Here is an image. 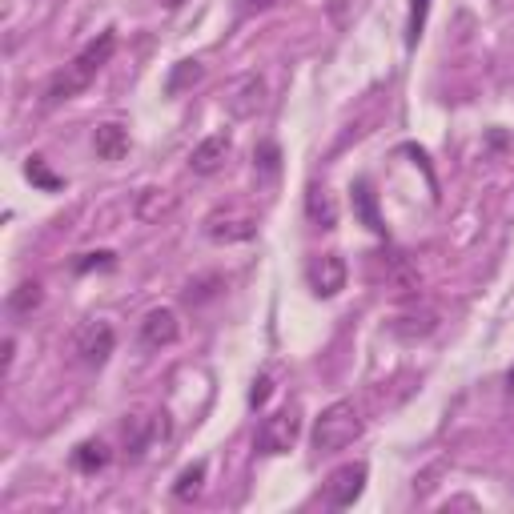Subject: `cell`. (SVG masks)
<instances>
[{
	"label": "cell",
	"instance_id": "cell-19",
	"mask_svg": "<svg viewBox=\"0 0 514 514\" xmlns=\"http://www.w3.org/2000/svg\"><path fill=\"white\" fill-rule=\"evenodd\" d=\"M426 13H430V0H410V21H406V45L410 49H418V41H422Z\"/></svg>",
	"mask_w": 514,
	"mask_h": 514
},
{
	"label": "cell",
	"instance_id": "cell-8",
	"mask_svg": "<svg viewBox=\"0 0 514 514\" xmlns=\"http://www.w3.org/2000/svg\"><path fill=\"white\" fill-rule=\"evenodd\" d=\"M181 338V322H177V314L173 310H149L145 318H141V346L145 350H165V346H173Z\"/></svg>",
	"mask_w": 514,
	"mask_h": 514
},
{
	"label": "cell",
	"instance_id": "cell-10",
	"mask_svg": "<svg viewBox=\"0 0 514 514\" xmlns=\"http://www.w3.org/2000/svg\"><path fill=\"white\" fill-rule=\"evenodd\" d=\"M229 133H209L197 149H193V157H189V169L197 173V177H209V173H217L221 165H225V157H229Z\"/></svg>",
	"mask_w": 514,
	"mask_h": 514
},
{
	"label": "cell",
	"instance_id": "cell-26",
	"mask_svg": "<svg viewBox=\"0 0 514 514\" xmlns=\"http://www.w3.org/2000/svg\"><path fill=\"white\" fill-rule=\"evenodd\" d=\"M278 0H237V9L245 13V17H253V13H266V9H274Z\"/></svg>",
	"mask_w": 514,
	"mask_h": 514
},
{
	"label": "cell",
	"instance_id": "cell-14",
	"mask_svg": "<svg viewBox=\"0 0 514 514\" xmlns=\"http://www.w3.org/2000/svg\"><path fill=\"white\" fill-rule=\"evenodd\" d=\"M73 466L81 470V474H97V470H105L109 466V446L105 442H81L77 450H73Z\"/></svg>",
	"mask_w": 514,
	"mask_h": 514
},
{
	"label": "cell",
	"instance_id": "cell-16",
	"mask_svg": "<svg viewBox=\"0 0 514 514\" xmlns=\"http://www.w3.org/2000/svg\"><path fill=\"white\" fill-rule=\"evenodd\" d=\"M201 482H205V462H193V466H185V470L177 474L173 494H177L181 502H193V498L201 494Z\"/></svg>",
	"mask_w": 514,
	"mask_h": 514
},
{
	"label": "cell",
	"instance_id": "cell-2",
	"mask_svg": "<svg viewBox=\"0 0 514 514\" xmlns=\"http://www.w3.org/2000/svg\"><path fill=\"white\" fill-rule=\"evenodd\" d=\"M362 434V414L354 402H334L322 410V418L314 422V450L318 454H338L346 450L354 438Z\"/></svg>",
	"mask_w": 514,
	"mask_h": 514
},
{
	"label": "cell",
	"instance_id": "cell-5",
	"mask_svg": "<svg viewBox=\"0 0 514 514\" xmlns=\"http://www.w3.org/2000/svg\"><path fill=\"white\" fill-rule=\"evenodd\" d=\"M253 229H257V221H253L249 213H241V209H217V213L205 217V237H209V241H221V245H229V241H249Z\"/></svg>",
	"mask_w": 514,
	"mask_h": 514
},
{
	"label": "cell",
	"instance_id": "cell-12",
	"mask_svg": "<svg viewBox=\"0 0 514 514\" xmlns=\"http://www.w3.org/2000/svg\"><path fill=\"white\" fill-rule=\"evenodd\" d=\"M93 149H97L101 161H121L129 153V129L125 125H97Z\"/></svg>",
	"mask_w": 514,
	"mask_h": 514
},
{
	"label": "cell",
	"instance_id": "cell-13",
	"mask_svg": "<svg viewBox=\"0 0 514 514\" xmlns=\"http://www.w3.org/2000/svg\"><path fill=\"white\" fill-rule=\"evenodd\" d=\"M306 213H310L314 225L334 229V225H338V201H334V193H330L326 185H310V193H306Z\"/></svg>",
	"mask_w": 514,
	"mask_h": 514
},
{
	"label": "cell",
	"instance_id": "cell-3",
	"mask_svg": "<svg viewBox=\"0 0 514 514\" xmlns=\"http://www.w3.org/2000/svg\"><path fill=\"white\" fill-rule=\"evenodd\" d=\"M298 434H302V406L290 402L262 422V430H257V450L262 454H286L298 442Z\"/></svg>",
	"mask_w": 514,
	"mask_h": 514
},
{
	"label": "cell",
	"instance_id": "cell-24",
	"mask_svg": "<svg viewBox=\"0 0 514 514\" xmlns=\"http://www.w3.org/2000/svg\"><path fill=\"white\" fill-rule=\"evenodd\" d=\"M270 394H274V378H270V374H262V378L253 382V390H249V406H253V410H257V406H266V402H270Z\"/></svg>",
	"mask_w": 514,
	"mask_h": 514
},
{
	"label": "cell",
	"instance_id": "cell-28",
	"mask_svg": "<svg viewBox=\"0 0 514 514\" xmlns=\"http://www.w3.org/2000/svg\"><path fill=\"white\" fill-rule=\"evenodd\" d=\"M506 390H510V398H514V366H510V374H506Z\"/></svg>",
	"mask_w": 514,
	"mask_h": 514
},
{
	"label": "cell",
	"instance_id": "cell-15",
	"mask_svg": "<svg viewBox=\"0 0 514 514\" xmlns=\"http://www.w3.org/2000/svg\"><path fill=\"white\" fill-rule=\"evenodd\" d=\"M173 209V193L169 189H145L141 197H137V217L141 221H157L161 213H169Z\"/></svg>",
	"mask_w": 514,
	"mask_h": 514
},
{
	"label": "cell",
	"instance_id": "cell-9",
	"mask_svg": "<svg viewBox=\"0 0 514 514\" xmlns=\"http://www.w3.org/2000/svg\"><path fill=\"white\" fill-rule=\"evenodd\" d=\"M362 490H366V466H362V462L338 466V470L330 474V482H326V498H330L334 506H354V502L362 498Z\"/></svg>",
	"mask_w": 514,
	"mask_h": 514
},
{
	"label": "cell",
	"instance_id": "cell-21",
	"mask_svg": "<svg viewBox=\"0 0 514 514\" xmlns=\"http://www.w3.org/2000/svg\"><path fill=\"white\" fill-rule=\"evenodd\" d=\"M201 73H205V69H201L197 61H177V69H173V77H169V93H181V89L197 85Z\"/></svg>",
	"mask_w": 514,
	"mask_h": 514
},
{
	"label": "cell",
	"instance_id": "cell-17",
	"mask_svg": "<svg viewBox=\"0 0 514 514\" xmlns=\"http://www.w3.org/2000/svg\"><path fill=\"white\" fill-rule=\"evenodd\" d=\"M157 434V422L153 418H141V414H133L129 422H125V442H129V450L133 454H141L145 446H149V438Z\"/></svg>",
	"mask_w": 514,
	"mask_h": 514
},
{
	"label": "cell",
	"instance_id": "cell-4",
	"mask_svg": "<svg viewBox=\"0 0 514 514\" xmlns=\"http://www.w3.org/2000/svg\"><path fill=\"white\" fill-rule=\"evenodd\" d=\"M262 105H266V81L257 77V73L237 77V81L229 85V93H225V109H229V117H237V121L253 117Z\"/></svg>",
	"mask_w": 514,
	"mask_h": 514
},
{
	"label": "cell",
	"instance_id": "cell-6",
	"mask_svg": "<svg viewBox=\"0 0 514 514\" xmlns=\"http://www.w3.org/2000/svg\"><path fill=\"white\" fill-rule=\"evenodd\" d=\"M113 346H117V334H113L109 322H85L81 334H77V354H81V362L93 366V370L109 362Z\"/></svg>",
	"mask_w": 514,
	"mask_h": 514
},
{
	"label": "cell",
	"instance_id": "cell-27",
	"mask_svg": "<svg viewBox=\"0 0 514 514\" xmlns=\"http://www.w3.org/2000/svg\"><path fill=\"white\" fill-rule=\"evenodd\" d=\"M157 5H161V9H181L185 0H157Z\"/></svg>",
	"mask_w": 514,
	"mask_h": 514
},
{
	"label": "cell",
	"instance_id": "cell-18",
	"mask_svg": "<svg viewBox=\"0 0 514 514\" xmlns=\"http://www.w3.org/2000/svg\"><path fill=\"white\" fill-rule=\"evenodd\" d=\"M41 282H21L17 290H13V298H9V310L13 314H33L37 306H41Z\"/></svg>",
	"mask_w": 514,
	"mask_h": 514
},
{
	"label": "cell",
	"instance_id": "cell-1",
	"mask_svg": "<svg viewBox=\"0 0 514 514\" xmlns=\"http://www.w3.org/2000/svg\"><path fill=\"white\" fill-rule=\"evenodd\" d=\"M117 53V37L113 33H101L93 45H85L53 81H49V89H45V105L49 109H57V105H65V101H73V97H81L93 81H97V73L109 65V57Z\"/></svg>",
	"mask_w": 514,
	"mask_h": 514
},
{
	"label": "cell",
	"instance_id": "cell-25",
	"mask_svg": "<svg viewBox=\"0 0 514 514\" xmlns=\"http://www.w3.org/2000/svg\"><path fill=\"white\" fill-rule=\"evenodd\" d=\"M257 157H262L257 165H262L266 173H278V157H282V153H278V145H274V141H266L262 149H257Z\"/></svg>",
	"mask_w": 514,
	"mask_h": 514
},
{
	"label": "cell",
	"instance_id": "cell-22",
	"mask_svg": "<svg viewBox=\"0 0 514 514\" xmlns=\"http://www.w3.org/2000/svg\"><path fill=\"white\" fill-rule=\"evenodd\" d=\"M25 173H29V181H33V185H41V189H49V193H53V189H61V181L45 169V161H41V157H29Z\"/></svg>",
	"mask_w": 514,
	"mask_h": 514
},
{
	"label": "cell",
	"instance_id": "cell-7",
	"mask_svg": "<svg viewBox=\"0 0 514 514\" xmlns=\"http://www.w3.org/2000/svg\"><path fill=\"white\" fill-rule=\"evenodd\" d=\"M306 278H310V290L318 298H338L346 290V262L338 253H322V257H314V262H310Z\"/></svg>",
	"mask_w": 514,
	"mask_h": 514
},
{
	"label": "cell",
	"instance_id": "cell-11",
	"mask_svg": "<svg viewBox=\"0 0 514 514\" xmlns=\"http://www.w3.org/2000/svg\"><path fill=\"white\" fill-rule=\"evenodd\" d=\"M438 330V314L434 310H406V314H398L394 322H390V334L394 338H402V342H422V338H430Z\"/></svg>",
	"mask_w": 514,
	"mask_h": 514
},
{
	"label": "cell",
	"instance_id": "cell-23",
	"mask_svg": "<svg viewBox=\"0 0 514 514\" xmlns=\"http://www.w3.org/2000/svg\"><path fill=\"white\" fill-rule=\"evenodd\" d=\"M113 266V253L101 249V253H85L81 262H77V274H89V270H109Z\"/></svg>",
	"mask_w": 514,
	"mask_h": 514
},
{
	"label": "cell",
	"instance_id": "cell-20",
	"mask_svg": "<svg viewBox=\"0 0 514 514\" xmlns=\"http://www.w3.org/2000/svg\"><path fill=\"white\" fill-rule=\"evenodd\" d=\"M354 201H358V209H362L366 225H370L374 233H386V225H382V217H378V209H374V193H370V185H366V181H358V185H354Z\"/></svg>",
	"mask_w": 514,
	"mask_h": 514
}]
</instances>
